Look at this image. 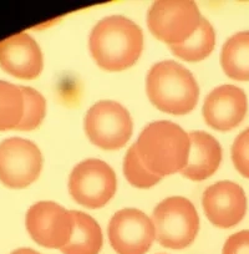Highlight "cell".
Listing matches in <instances>:
<instances>
[{
    "label": "cell",
    "instance_id": "obj_1",
    "mask_svg": "<svg viewBox=\"0 0 249 254\" xmlns=\"http://www.w3.org/2000/svg\"><path fill=\"white\" fill-rule=\"evenodd\" d=\"M89 48L95 63L105 71H124L133 66L143 51V33L131 19L110 15L90 33Z\"/></svg>",
    "mask_w": 249,
    "mask_h": 254
},
{
    "label": "cell",
    "instance_id": "obj_2",
    "mask_svg": "<svg viewBox=\"0 0 249 254\" xmlns=\"http://www.w3.org/2000/svg\"><path fill=\"white\" fill-rule=\"evenodd\" d=\"M135 145L143 165L161 178L182 172L188 162L189 135L171 121L148 124Z\"/></svg>",
    "mask_w": 249,
    "mask_h": 254
},
{
    "label": "cell",
    "instance_id": "obj_3",
    "mask_svg": "<svg viewBox=\"0 0 249 254\" xmlns=\"http://www.w3.org/2000/svg\"><path fill=\"white\" fill-rule=\"evenodd\" d=\"M146 92L156 109L177 116L193 111L199 97L192 72L175 60L160 61L151 67L146 77Z\"/></svg>",
    "mask_w": 249,
    "mask_h": 254
},
{
    "label": "cell",
    "instance_id": "obj_4",
    "mask_svg": "<svg viewBox=\"0 0 249 254\" xmlns=\"http://www.w3.org/2000/svg\"><path fill=\"white\" fill-rule=\"evenodd\" d=\"M152 221L158 243L175 251L191 246L199 231L196 207L185 197H168L160 202L153 211Z\"/></svg>",
    "mask_w": 249,
    "mask_h": 254
},
{
    "label": "cell",
    "instance_id": "obj_5",
    "mask_svg": "<svg viewBox=\"0 0 249 254\" xmlns=\"http://www.w3.org/2000/svg\"><path fill=\"white\" fill-rule=\"evenodd\" d=\"M203 16L191 0H157L147 13L152 35L168 46L186 43L199 28Z\"/></svg>",
    "mask_w": 249,
    "mask_h": 254
},
{
    "label": "cell",
    "instance_id": "obj_6",
    "mask_svg": "<svg viewBox=\"0 0 249 254\" xmlns=\"http://www.w3.org/2000/svg\"><path fill=\"white\" fill-rule=\"evenodd\" d=\"M84 128L90 142L105 151H116L130 141L133 121L121 104L102 100L92 105L84 120Z\"/></svg>",
    "mask_w": 249,
    "mask_h": 254
},
{
    "label": "cell",
    "instance_id": "obj_7",
    "mask_svg": "<svg viewBox=\"0 0 249 254\" xmlns=\"http://www.w3.org/2000/svg\"><path fill=\"white\" fill-rule=\"evenodd\" d=\"M115 171L106 162L87 158L74 167L69 177V192L76 203L90 209L106 206L116 193Z\"/></svg>",
    "mask_w": 249,
    "mask_h": 254
},
{
    "label": "cell",
    "instance_id": "obj_8",
    "mask_svg": "<svg viewBox=\"0 0 249 254\" xmlns=\"http://www.w3.org/2000/svg\"><path fill=\"white\" fill-rule=\"evenodd\" d=\"M43 163L41 151L31 141L11 137L0 143V182L8 188L21 190L35 182Z\"/></svg>",
    "mask_w": 249,
    "mask_h": 254
},
{
    "label": "cell",
    "instance_id": "obj_9",
    "mask_svg": "<svg viewBox=\"0 0 249 254\" xmlns=\"http://www.w3.org/2000/svg\"><path fill=\"white\" fill-rule=\"evenodd\" d=\"M26 229L34 242L49 249H62L71 238L74 218L71 211L51 201H41L28 209Z\"/></svg>",
    "mask_w": 249,
    "mask_h": 254
},
{
    "label": "cell",
    "instance_id": "obj_10",
    "mask_svg": "<svg viewBox=\"0 0 249 254\" xmlns=\"http://www.w3.org/2000/svg\"><path fill=\"white\" fill-rule=\"evenodd\" d=\"M109 239L117 254H145L156 239L153 221L137 208H124L110 219Z\"/></svg>",
    "mask_w": 249,
    "mask_h": 254
},
{
    "label": "cell",
    "instance_id": "obj_11",
    "mask_svg": "<svg viewBox=\"0 0 249 254\" xmlns=\"http://www.w3.org/2000/svg\"><path fill=\"white\" fill-rule=\"evenodd\" d=\"M202 204L209 222L227 229L237 226L246 216L247 196L237 183L219 181L204 190Z\"/></svg>",
    "mask_w": 249,
    "mask_h": 254
},
{
    "label": "cell",
    "instance_id": "obj_12",
    "mask_svg": "<svg viewBox=\"0 0 249 254\" xmlns=\"http://www.w3.org/2000/svg\"><path fill=\"white\" fill-rule=\"evenodd\" d=\"M248 111L247 95L241 87L222 85L212 90L202 109L203 119L216 131L227 132L242 124Z\"/></svg>",
    "mask_w": 249,
    "mask_h": 254
},
{
    "label": "cell",
    "instance_id": "obj_13",
    "mask_svg": "<svg viewBox=\"0 0 249 254\" xmlns=\"http://www.w3.org/2000/svg\"><path fill=\"white\" fill-rule=\"evenodd\" d=\"M0 67L18 79H36L44 69L40 46L26 33L0 41Z\"/></svg>",
    "mask_w": 249,
    "mask_h": 254
},
{
    "label": "cell",
    "instance_id": "obj_14",
    "mask_svg": "<svg viewBox=\"0 0 249 254\" xmlns=\"http://www.w3.org/2000/svg\"><path fill=\"white\" fill-rule=\"evenodd\" d=\"M191 150L187 166L183 168V177L199 182L216 173L222 162V147L218 141L204 131L188 133Z\"/></svg>",
    "mask_w": 249,
    "mask_h": 254
},
{
    "label": "cell",
    "instance_id": "obj_15",
    "mask_svg": "<svg viewBox=\"0 0 249 254\" xmlns=\"http://www.w3.org/2000/svg\"><path fill=\"white\" fill-rule=\"evenodd\" d=\"M74 231L69 243L61 249L64 254H99L104 243L100 224L89 214L71 211Z\"/></svg>",
    "mask_w": 249,
    "mask_h": 254
},
{
    "label": "cell",
    "instance_id": "obj_16",
    "mask_svg": "<svg viewBox=\"0 0 249 254\" xmlns=\"http://www.w3.org/2000/svg\"><path fill=\"white\" fill-rule=\"evenodd\" d=\"M221 65L232 80L249 81V30L239 31L224 43Z\"/></svg>",
    "mask_w": 249,
    "mask_h": 254
},
{
    "label": "cell",
    "instance_id": "obj_17",
    "mask_svg": "<svg viewBox=\"0 0 249 254\" xmlns=\"http://www.w3.org/2000/svg\"><path fill=\"white\" fill-rule=\"evenodd\" d=\"M214 46H216V33L213 26L206 18H202L196 33L186 43L170 46V50L181 60L198 63L209 56Z\"/></svg>",
    "mask_w": 249,
    "mask_h": 254
},
{
    "label": "cell",
    "instance_id": "obj_18",
    "mask_svg": "<svg viewBox=\"0 0 249 254\" xmlns=\"http://www.w3.org/2000/svg\"><path fill=\"white\" fill-rule=\"evenodd\" d=\"M21 86L0 80V131L18 130L24 116Z\"/></svg>",
    "mask_w": 249,
    "mask_h": 254
},
{
    "label": "cell",
    "instance_id": "obj_19",
    "mask_svg": "<svg viewBox=\"0 0 249 254\" xmlns=\"http://www.w3.org/2000/svg\"><path fill=\"white\" fill-rule=\"evenodd\" d=\"M124 173L130 185L136 188H151L157 185L162 178L151 172L140 158L136 145L133 143L127 150L124 161Z\"/></svg>",
    "mask_w": 249,
    "mask_h": 254
},
{
    "label": "cell",
    "instance_id": "obj_20",
    "mask_svg": "<svg viewBox=\"0 0 249 254\" xmlns=\"http://www.w3.org/2000/svg\"><path fill=\"white\" fill-rule=\"evenodd\" d=\"M24 94V116L18 130L33 131L40 126L46 114V100L38 90L21 86Z\"/></svg>",
    "mask_w": 249,
    "mask_h": 254
},
{
    "label": "cell",
    "instance_id": "obj_21",
    "mask_svg": "<svg viewBox=\"0 0 249 254\" xmlns=\"http://www.w3.org/2000/svg\"><path fill=\"white\" fill-rule=\"evenodd\" d=\"M232 161L243 177L249 178V127L239 133L232 146Z\"/></svg>",
    "mask_w": 249,
    "mask_h": 254
},
{
    "label": "cell",
    "instance_id": "obj_22",
    "mask_svg": "<svg viewBox=\"0 0 249 254\" xmlns=\"http://www.w3.org/2000/svg\"><path fill=\"white\" fill-rule=\"evenodd\" d=\"M222 254H249V231H241L228 237Z\"/></svg>",
    "mask_w": 249,
    "mask_h": 254
},
{
    "label": "cell",
    "instance_id": "obj_23",
    "mask_svg": "<svg viewBox=\"0 0 249 254\" xmlns=\"http://www.w3.org/2000/svg\"><path fill=\"white\" fill-rule=\"evenodd\" d=\"M10 254H40V253L36 251H34V249H31V248H19Z\"/></svg>",
    "mask_w": 249,
    "mask_h": 254
}]
</instances>
